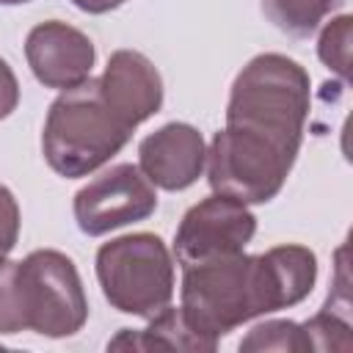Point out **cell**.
<instances>
[{
	"mask_svg": "<svg viewBox=\"0 0 353 353\" xmlns=\"http://www.w3.org/2000/svg\"><path fill=\"white\" fill-rule=\"evenodd\" d=\"M306 116L309 74L298 61L262 52L237 72L226 105V127L259 135L298 157Z\"/></svg>",
	"mask_w": 353,
	"mask_h": 353,
	"instance_id": "1",
	"label": "cell"
},
{
	"mask_svg": "<svg viewBox=\"0 0 353 353\" xmlns=\"http://www.w3.org/2000/svg\"><path fill=\"white\" fill-rule=\"evenodd\" d=\"M130 138L132 127L108 108L99 91V77H88L72 88H63L50 105L41 132V152L55 174L77 179L105 165L127 146Z\"/></svg>",
	"mask_w": 353,
	"mask_h": 353,
	"instance_id": "2",
	"label": "cell"
},
{
	"mask_svg": "<svg viewBox=\"0 0 353 353\" xmlns=\"http://www.w3.org/2000/svg\"><path fill=\"white\" fill-rule=\"evenodd\" d=\"M97 279L108 303L124 314L154 317L174 298V262L152 232H135L97 251Z\"/></svg>",
	"mask_w": 353,
	"mask_h": 353,
	"instance_id": "3",
	"label": "cell"
},
{
	"mask_svg": "<svg viewBox=\"0 0 353 353\" xmlns=\"http://www.w3.org/2000/svg\"><path fill=\"white\" fill-rule=\"evenodd\" d=\"M182 314L188 325L218 345L221 336L254 320L251 256L226 254L182 268Z\"/></svg>",
	"mask_w": 353,
	"mask_h": 353,
	"instance_id": "4",
	"label": "cell"
},
{
	"mask_svg": "<svg viewBox=\"0 0 353 353\" xmlns=\"http://www.w3.org/2000/svg\"><path fill=\"white\" fill-rule=\"evenodd\" d=\"M25 325L41 336L63 339L88 320V301L74 262L52 248L30 251L17 265Z\"/></svg>",
	"mask_w": 353,
	"mask_h": 353,
	"instance_id": "5",
	"label": "cell"
},
{
	"mask_svg": "<svg viewBox=\"0 0 353 353\" xmlns=\"http://www.w3.org/2000/svg\"><path fill=\"white\" fill-rule=\"evenodd\" d=\"M295 157L259 135L223 127L207 152V179L212 193L243 204H265L284 188Z\"/></svg>",
	"mask_w": 353,
	"mask_h": 353,
	"instance_id": "6",
	"label": "cell"
},
{
	"mask_svg": "<svg viewBox=\"0 0 353 353\" xmlns=\"http://www.w3.org/2000/svg\"><path fill=\"white\" fill-rule=\"evenodd\" d=\"M157 210L154 185L132 163H119L74 193V221L83 234L99 237Z\"/></svg>",
	"mask_w": 353,
	"mask_h": 353,
	"instance_id": "7",
	"label": "cell"
},
{
	"mask_svg": "<svg viewBox=\"0 0 353 353\" xmlns=\"http://www.w3.org/2000/svg\"><path fill=\"white\" fill-rule=\"evenodd\" d=\"M254 232L256 218L248 204L212 193L182 215L174 237V254L182 268L226 254H240L251 243Z\"/></svg>",
	"mask_w": 353,
	"mask_h": 353,
	"instance_id": "8",
	"label": "cell"
},
{
	"mask_svg": "<svg viewBox=\"0 0 353 353\" xmlns=\"http://www.w3.org/2000/svg\"><path fill=\"white\" fill-rule=\"evenodd\" d=\"M25 58L41 85L63 91L91 77L97 52H94V41L83 30L50 19L28 33Z\"/></svg>",
	"mask_w": 353,
	"mask_h": 353,
	"instance_id": "9",
	"label": "cell"
},
{
	"mask_svg": "<svg viewBox=\"0 0 353 353\" xmlns=\"http://www.w3.org/2000/svg\"><path fill=\"white\" fill-rule=\"evenodd\" d=\"M317 281V256L306 245H276L251 256V295L254 312L270 314L301 303Z\"/></svg>",
	"mask_w": 353,
	"mask_h": 353,
	"instance_id": "10",
	"label": "cell"
},
{
	"mask_svg": "<svg viewBox=\"0 0 353 353\" xmlns=\"http://www.w3.org/2000/svg\"><path fill=\"white\" fill-rule=\"evenodd\" d=\"M207 163V146L196 127L171 121L146 135L138 146V168L143 176L163 190L190 188Z\"/></svg>",
	"mask_w": 353,
	"mask_h": 353,
	"instance_id": "11",
	"label": "cell"
},
{
	"mask_svg": "<svg viewBox=\"0 0 353 353\" xmlns=\"http://www.w3.org/2000/svg\"><path fill=\"white\" fill-rule=\"evenodd\" d=\"M108 108L132 130L163 105V77L154 63L135 50H116L99 77Z\"/></svg>",
	"mask_w": 353,
	"mask_h": 353,
	"instance_id": "12",
	"label": "cell"
},
{
	"mask_svg": "<svg viewBox=\"0 0 353 353\" xmlns=\"http://www.w3.org/2000/svg\"><path fill=\"white\" fill-rule=\"evenodd\" d=\"M108 347L110 350H199V353L215 350L212 342H207L188 325L182 309L174 306H165L163 312L149 317V325L141 331L121 328L119 336L108 342Z\"/></svg>",
	"mask_w": 353,
	"mask_h": 353,
	"instance_id": "13",
	"label": "cell"
},
{
	"mask_svg": "<svg viewBox=\"0 0 353 353\" xmlns=\"http://www.w3.org/2000/svg\"><path fill=\"white\" fill-rule=\"evenodd\" d=\"M336 0H262L265 17L287 36L306 39L331 14Z\"/></svg>",
	"mask_w": 353,
	"mask_h": 353,
	"instance_id": "14",
	"label": "cell"
},
{
	"mask_svg": "<svg viewBox=\"0 0 353 353\" xmlns=\"http://www.w3.org/2000/svg\"><path fill=\"white\" fill-rule=\"evenodd\" d=\"M243 353H265V350H281V353H303L309 350L303 325L292 320H265L254 325L240 339Z\"/></svg>",
	"mask_w": 353,
	"mask_h": 353,
	"instance_id": "15",
	"label": "cell"
},
{
	"mask_svg": "<svg viewBox=\"0 0 353 353\" xmlns=\"http://www.w3.org/2000/svg\"><path fill=\"white\" fill-rule=\"evenodd\" d=\"M303 334H306L309 350H342V353H347L353 347L350 323L345 317H339L328 303L323 306V312H317L314 317H309L303 323Z\"/></svg>",
	"mask_w": 353,
	"mask_h": 353,
	"instance_id": "16",
	"label": "cell"
},
{
	"mask_svg": "<svg viewBox=\"0 0 353 353\" xmlns=\"http://www.w3.org/2000/svg\"><path fill=\"white\" fill-rule=\"evenodd\" d=\"M350 36H353V19L347 14H342V17L331 19L317 39L320 61L342 80H347V72H350Z\"/></svg>",
	"mask_w": 353,
	"mask_h": 353,
	"instance_id": "17",
	"label": "cell"
},
{
	"mask_svg": "<svg viewBox=\"0 0 353 353\" xmlns=\"http://www.w3.org/2000/svg\"><path fill=\"white\" fill-rule=\"evenodd\" d=\"M17 265L11 259L0 262V334H19L25 331V309L19 295V279Z\"/></svg>",
	"mask_w": 353,
	"mask_h": 353,
	"instance_id": "18",
	"label": "cell"
},
{
	"mask_svg": "<svg viewBox=\"0 0 353 353\" xmlns=\"http://www.w3.org/2000/svg\"><path fill=\"white\" fill-rule=\"evenodd\" d=\"M17 240H19V207L14 193L6 185H0V262L8 259Z\"/></svg>",
	"mask_w": 353,
	"mask_h": 353,
	"instance_id": "19",
	"label": "cell"
},
{
	"mask_svg": "<svg viewBox=\"0 0 353 353\" xmlns=\"http://www.w3.org/2000/svg\"><path fill=\"white\" fill-rule=\"evenodd\" d=\"M19 102V83H17V74L11 72V66L0 58V119L11 116L14 108Z\"/></svg>",
	"mask_w": 353,
	"mask_h": 353,
	"instance_id": "20",
	"label": "cell"
},
{
	"mask_svg": "<svg viewBox=\"0 0 353 353\" xmlns=\"http://www.w3.org/2000/svg\"><path fill=\"white\" fill-rule=\"evenodd\" d=\"M80 11H88V14H105V11H113L119 6H124L127 0H72Z\"/></svg>",
	"mask_w": 353,
	"mask_h": 353,
	"instance_id": "21",
	"label": "cell"
},
{
	"mask_svg": "<svg viewBox=\"0 0 353 353\" xmlns=\"http://www.w3.org/2000/svg\"><path fill=\"white\" fill-rule=\"evenodd\" d=\"M19 3H30V0H0V6H19Z\"/></svg>",
	"mask_w": 353,
	"mask_h": 353,
	"instance_id": "22",
	"label": "cell"
}]
</instances>
